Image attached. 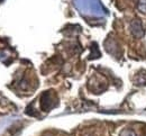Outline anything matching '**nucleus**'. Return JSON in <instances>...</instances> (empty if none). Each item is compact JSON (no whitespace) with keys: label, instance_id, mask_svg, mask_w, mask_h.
I'll use <instances>...</instances> for the list:
<instances>
[{"label":"nucleus","instance_id":"obj_1","mask_svg":"<svg viewBox=\"0 0 146 136\" xmlns=\"http://www.w3.org/2000/svg\"><path fill=\"white\" fill-rule=\"evenodd\" d=\"M130 33L136 38H141V37L144 36L145 31H144V27H143V24H142L141 20L134 19L131 21V24H130Z\"/></svg>","mask_w":146,"mask_h":136},{"label":"nucleus","instance_id":"obj_2","mask_svg":"<svg viewBox=\"0 0 146 136\" xmlns=\"http://www.w3.org/2000/svg\"><path fill=\"white\" fill-rule=\"evenodd\" d=\"M52 96H51V92L50 91H45L42 97H40V108L44 110V111H47L50 110L54 105L52 103Z\"/></svg>","mask_w":146,"mask_h":136},{"label":"nucleus","instance_id":"obj_3","mask_svg":"<svg viewBox=\"0 0 146 136\" xmlns=\"http://www.w3.org/2000/svg\"><path fill=\"white\" fill-rule=\"evenodd\" d=\"M120 136H137V135H136V133H135L134 129H131V128H126V129H124V131L120 133Z\"/></svg>","mask_w":146,"mask_h":136},{"label":"nucleus","instance_id":"obj_4","mask_svg":"<svg viewBox=\"0 0 146 136\" xmlns=\"http://www.w3.org/2000/svg\"><path fill=\"white\" fill-rule=\"evenodd\" d=\"M138 9L143 14H146V0H139L138 1Z\"/></svg>","mask_w":146,"mask_h":136}]
</instances>
